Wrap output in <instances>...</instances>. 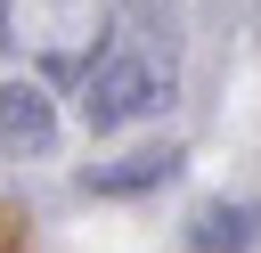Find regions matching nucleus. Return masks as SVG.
Masks as SVG:
<instances>
[{
	"instance_id": "1",
	"label": "nucleus",
	"mask_w": 261,
	"mask_h": 253,
	"mask_svg": "<svg viewBox=\"0 0 261 253\" xmlns=\"http://www.w3.org/2000/svg\"><path fill=\"white\" fill-rule=\"evenodd\" d=\"M171 106V73H155L147 57H130V49H114V57H98L90 65V82H82V114H90V131L106 139V131H122V122H139V114H163Z\"/></svg>"
},
{
	"instance_id": "2",
	"label": "nucleus",
	"mask_w": 261,
	"mask_h": 253,
	"mask_svg": "<svg viewBox=\"0 0 261 253\" xmlns=\"http://www.w3.org/2000/svg\"><path fill=\"white\" fill-rule=\"evenodd\" d=\"M49 147H57V106H49V90H41V82H0V155L33 163V155H49Z\"/></svg>"
},
{
	"instance_id": "3",
	"label": "nucleus",
	"mask_w": 261,
	"mask_h": 253,
	"mask_svg": "<svg viewBox=\"0 0 261 253\" xmlns=\"http://www.w3.org/2000/svg\"><path fill=\"white\" fill-rule=\"evenodd\" d=\"M179 147L163 139V147H130V155H106V163H90L82 171V188L90 196H147V188H163V180H179Z\"/></svg>"
},
{
	"instance_id": "4",
	"label": "nucleus",
	"mask_w": 261,
	"mask_h": 253,
	"mask_svg": "<svg viewBox=\"0 0 261 253\" xmlns=\"http://www.w3.org/2000/svg\"><path fill=\"white\" fill-rule=\"evenodd\" d=\"M253 237H261V204L253 196H204L188 212V245L196 253H253Z\"/></svg>"
},
{
	"instance_id": "5",
	"label": "nucleus",
	"mask_w": 261,
	"mask_h": 253,
	"mask_svg": "<svg viewBox=\"0 0 261 253\" xmlns=\"http://www.w3.org/2000/svg\"><path fill=\"white\" fill-rule=\"evenodd\" d=\"M8 41H16V33H8V0H0V49H8Z\"/></svg>"
},
{
	"instance_id": "6",
	"label": "nucleus",
	"mask_w": 261,
	"mask_h": 253,
	"mask_svg": "<svg viewBox=\"0 0 261 253\" xmlns=\"http://www.w3.org/2000/svg\"><path fill=\"white\" fill-rule=\"evenodd\" d=\"M0 253H24V245H16V229H0Z\"/></svg>"
},
{
	"instance_id": "7",
	"label": "nucleus",
	"mask_w": 261,
	"mask_h": 253,
	"mask_svg": "<svg viewBox=\"0 0 261 253\" xmlns=\"http://www.w3.org/2000/svg\"><path fill=\"white\" fill-rule=\"evenodd\" d=\"M139 8H155V0H139Z\"/></svg>"
}]
</instances>
